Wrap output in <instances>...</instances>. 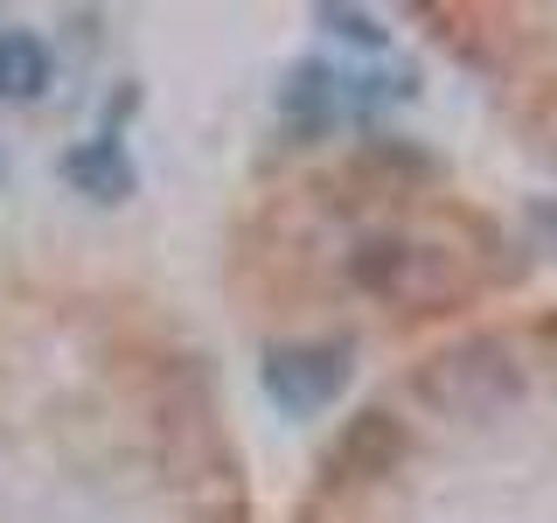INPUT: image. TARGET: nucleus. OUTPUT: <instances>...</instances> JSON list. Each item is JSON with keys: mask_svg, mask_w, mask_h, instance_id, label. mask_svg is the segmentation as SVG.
I'll use <instances>...</instances> for the list:
<instances>
[{"mask_svg": "<svg viewBox=\"0 0 557 523\" xmlns=\"http://www.w3.org/2000/svg\"><path fill=\"white\" fill-rule=\"evenodd\" d=\"M348 287L383 301V307H440V301L460 293V272H453L440 252H425V244L370 238V244L348 252Z\"/></svg>", "mask_w": 557, "mask_h": 523, "instance_id": "nucleus-1", "label": "nucleus"}, {"mask_svg": "<svg viewBox=\"0 0 557 523\" xmlns=\"http://www.w3.org/2000/svg\"><path fill=\"white\" fill-rule=\"evenodd\" d=\"M418 391H425L440 412H453V418H487V412H502L522 391V370H516V356L502 342L481 336V342L446 349V356L418 377Z\"/></svg>", "mask_w": 557, "mask_h": 523, "instance_id": "nucleus-2", "label": "nucleus"}, {"mask_svg": "<svg viewBox=\"0 0 557 523\" xmlns=\"http://www.w3.org/2000/svg\"><path fill=\"white\" fill-rule=\"evenodd\" d=\"M348 370H356V349L348 342H278L265 349V398L278 412H321L342 398Z\"/></svg>", "mask_w": 557, "mask_h": 523, "instance_id": "nucleus-3", "label": "nucleus"}, {"mask_svg": "<svg viewBox=\"0 0 557 523\" xmlns=\"http://www.w3.org/2000/svg\"><path fill=\"white\" fill-rule=\"evenodd\" d=\"M57 174L77 188V196H91V203H126L133 196V161H126V147H119L112 133L77 139V147L57 161Z\"/></svg>", "mask_w": 557, "mask_h": 523, "instance_id": "nucleus-4", "label": "nucleus"}, {"mask_svg": "<svg viewBox=\"0 0 557 523\" xmlns=\"http://www.w3.org/2000/svg\"><path fill=\"white\" fill-rule=\"evenodd\" d=\"M49 92H57V49L35 28H0V98L42 105Z\"/></svg>", "mask_w": 557, "mask_h": 523, "instance_id": "nucleus-5", "label": "nucleus"}, {"mask_svg": "<svg viewBox=\"0 0 557 523\" xmlns=\"http://www.w3.org/2000/svg\"><path fill=\"white\" fill-rule=\"evenodd\" d=\"M278 119H286L293 139H321L327 126H335V84H327L321 63L293 70L286 77V98H278Z\"/></svg>", "mask_w": 557, "mask_h": 523, "instance_id": "nucleus-6", "label": "nucleus"}, {"mask_svg": "<svg viewBox=\"0 0 557 523\" xmlns=\"http://www.w3.org/2000/svg\"><path fill=\"white\" fill-rule=\"evenodd\" d=\"M321 22L335 35H348V42H362V49H383V22L370 8H321Z\"/></svg>", "mask_w": 557, "mask_h": 523, "instance_id": "nucleus-7", "label": "nucleus"}]
</instances>
